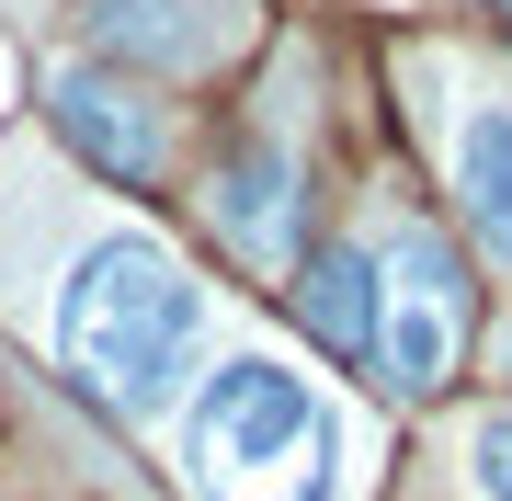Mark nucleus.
Segmentation results:
<instances>
[{"instance_id":"obj_1","label":"nucleus","mask_w":512,"mask_h":501,"mask_svg":"<svg viewBox=\"0 0 512 501\" xmlns=\"http://www.w3.org/2000/svg\"><path fill=\"white\" fill-rule=\"evenodd\" d=\"M194 342H205V285L148 228H103L69 262V285H57V353H69V376L103 410H126V422L171 410Z\"/></svg>"},{"instance_id":"obj_2","label":"nucleus","mask_w":512,"mask_h":501,"mask_svg":"<svg viewBox=\"0 0 512 501\" xmlns=\"http://www.w3.org/2000/svg\"><path fill=\"white\" fill-rule=\"evenodd\" d=\"M183 456H194L205 501H342V422L274 353H239L194 388Z\"/></svg>"},{"instance_id":"obj_3","label":"nucleus","mask_w":512,"mask_h":501,"mask_svg":"<svg viewBox=\"0 0 512 501\" xmlns=\"http://www.w3.org/2000/svg\"><path fill=\"white\" fill-rule=\"evenodd\" d=\"M376 274H387L376 365H387L399 399H433L444 376H456V353H467V274H456V251H444L433 228H399V240L376 251Z\"/></svg>"},{"instance_id":"obj_4","label":"nucleus","mask_w":512,"mask_h":501,"mask_svg":"<svg viewBox=\"0 0 512 501\" xmlns=\"http://www.w3.org/2000/svg\"><path fill=\"white\" fill-rule=\"evenodd\" d=\"M46 114H57V137H69L103 183H126V194L171 183V103H148L137 80H114V69H92V57H69V69L46 80Z\"/></svg>"},{"instance_id":"obj_5","label":"nucleus","mask_w":512,"mask_h":501,"mask_svg":"<svg viewBox=\"0 0 512 501\" xmlns=\"http://www.w3.org/2000/svg\"><path fill=\"white\" fill-rule=\"evenodd\" d=\"M205 205H217V240L239 262H296V160L274 149V137H239V149L217 160V183H205Z\"/></svg>"},{"instance_id":"obj_6","label":"nucleus","mask_w":512,"mask_h":501,"mask_svg":"<svg viewBox=\"0 0 512 501\" xmlns=\"http://www.w3.org/2000/svg\"><path fill=\"white\" fill-rule=\"evenodd\" d=\"M92 46L148 69H205L239 46V0H92Z\"/></svg>"},{"instance_id":"obj_7","label":"nucleus","mask_w":512,"mask_h":501,"mask_svg":"<svg viewBox=\"0 0 512 501\" xmlns=\"http://www.w3.org/2000/svg\"><path fill=\"white\" fill-rule=\"evenodd\" d=\"M376 308H387V274L365 240H330L308 251V274H296V319H308L319 353H342V365H365L376 353Z\"/></svg>"},{"instance_id":"obj_8","label":"nucleus","mask_w":512,"mask_h":501,"mask_svg":"<svg viewBox=\"0 0 512 501\" xmlns=\"http://www.w3.org/2000/svg\"><path fill=\"white\" fill-rule=\"evenodd\" d=\"M456 205H467L478 251L512 274V92H490V103L456 126Z\"/></svg>"},{"instance_id":"obj_9","label":"nucleus","mask_w":512,"mask_h":501,"mask_svg":"<svg viewBox=\"0 0 512 501\" xmlns=\"http://www.w3.org/2000/svg\"><path fill=\"white\" fill-rule=\"evenodd\" d=\"M467 467H478V501H512V410H490V422H478Z\"/></svg>"},{"instance_id":"obj_10","label":"nucleus","mask_w":512,"mask_h":501,"mask_svg":"<svg viewBox=\"0 0 512 501\" xmlns=\"http://www.w3.org/2000/svg\"><path fill=\"white\" fill-rule=\"evenodd\" d=\"M490 12H501V23H512V0H490Z\"/></svg>"}]
</instances>
